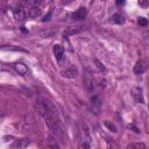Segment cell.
I'll return each mask as SVG.
<instances>
[{"mask_svg":"<svg viewBox=\"0 0 149 149\" xmlns=\"http://www.w3.org/2000/svg\"><path fill=\"white\" fill-rule=\"evenodd\" d=\"M44 120H45V123H47L48 128L51 130V133L55 134L56 137H58L59 140H62L64 137V133H63V128H62V126L59 123V120L58 119H55V118H52L50 115L45 116Z\"/></svg>","mask_w":149,"mask_h":149,"instance_id":"cell-1","label":"cell"},{"mask_svg":"<svg viewBox=\"0 0 149 149\" xmlns=\"http://www.w3.org/2000/svg\"><path fill=\"white\" fill-rule=\"evenodd\" d=\"M148 68H149V62L147 59H139L134 65V72L136 74H141L146 72Z\"/></svg>","mask_w":149,"mask_h":149,"instance_id":"cell-2","label":"cell"},{"mask_svg":"<svg viewBox=\"0 0 149 149\" xmlns=\"http://www.w3.org/2000/svg\"><path fill=\"white\" fill-rule=\"evenodd\" d=\"M78 74H79V72H78V68L76 65H70L69 68H66L65 70L62 71V76L65 78H70V79L76 78Z\"/></svg>","mask_w":149,"mask_h":149,"instance_id":"cell-3","label":"cell"},{"mask_svg":"<svg viewBox=\"0 0 149 149\" xmlns=\"http://www.w3.org/2000/svg\"><path fill=\"white\" fill-rule=\"evenodd\" d=\"M35 108H36V112H37L41 116L45 118V116L48 115V108H47V106H45L43 99H38V100L36 101V104H35Z\"/></svg>","mask_w":149,"mask_h":149,"instance_id":"cell-4","label":"cell"},{"mask_svg":"<svg viewBox=\"0 0 149 149\" xmlns=\"http://www.w3.org/2000/svg\"><path fill=\"white\" fill-rule=\"evenodd\" d=\"M91 105H92V111L95 114H99L101 111V100L99 98V95H93L91 99Z\"/></svg>","mask_w":149,"mask_h":149,"instance_id":"cell-5","label":"cell"},{"mask_svg":"<svg viewBox=\"0 0 149 149\" xmlns=\"http://www.w3.org/2000/svg\"><path fill=\"white\" fill-rule=\"evenodd\" d=\"M86 14H87L86 8H85V7H79L74 13L71 14V17H72V20L78 21V20H83V19H85V17H86Z\"/></svg>","mask_w":149,"mask_h":149,"instance_id":"cell-6","label":"cell"},{"mask_svg":"<svg viewBox=\"0 0 149 149\" xmlns=\"http://www.w3.org/2000/svg\"><path fill=\"white\" fill-rule=\"evenodd\" d=\"M13 68H14V70H15L19 74L26 76V74H28V73H29L28 68H27L23 63H21V62H16V63H14V64H13Z\"/></svg>","mask_w":149,"mask_h":149,"instance_id":"cell-7","label":"cell"},{"mask_svg":"<svg viewBox=\"0 0 149 149\" xmlns=\"http://www.w3.org/2000/svg\"><path fill=\"white\" fill-rule=\"evenodd\" d=\"M29 143H30L29 139H20V140H16L12 144V148L13 149H24L29 146Z\"/></svg>","mask_w":149,"mask_h":149,"instance_id":"cell-8","label":"cell"},{"mask_svg":"<svg viewBox=\"0 0 149 149\" xmlns=\"http://www.w3.org/2000/svg\"><path fill=\"white\" fill-rule=\"evenodd\" d=\"M132 95H133V98L135 99L136 102H139V104H143L144 99H143L142 90H141L140 87H133V90H132Z\"/></svg>","mask_w":149,"mask_h":149,"instance_id":"cell-9","label":"cell"},{"mask_svg":"<svg viewBox=\"0 0 149 149\" xmlns=\"http://www.w3.org/2000/svg\"><path fill=\"white\" fill-rule=\"evenodd\" d=\"M54 54H55V57H56L57 62L62 61L65 57L64 56V48L61 44H55L54 45Z\"/></svg>","mask_w":149,"mask_h":149,"instance_id":"cell-10","label":"cell"},{"mask_svg":"<svg viewBox=\"0 0 149 149\" xmlns=\"http://www.w3.org/2000/svg\"><path fill=\"white\" fill-rule=\"evenodd\" d=\"M27 15L31 19H36L41 15V8L37 7V6H33V7H29L28 12H27Z\"/></svg>","mask_w":149,"mask_h":149,"instance_id":"cell-11","label":"cell"},{"mask_svg":"<svg viewBox=\"0 0 149 149\" xmlns=\"http://www.w3.org/2000/svg\"><path fill=\"white\" fill-rule=\"evenodd\" d=\"M80 30H83V26H74V27H69L65 31H64V36L65 35H73L79 33Z\"/></svg>","mask_w":149,"mask_h":149,"instance_id":"cell-12","label":"cell"},{"mask_svg":"<svg viewBox=\"0 0 149 149\" xmlns=\"http://www.w3.org/2000/svg\"><path fill=\"white\" fill-rule=\"evenodd\" d=\"M14 15H15V17H16L17 20H20V21L24 20V17H26V13H24V10H23L21 7L14 9Z\"/></svg>","mask_w":149,"mask_h":149,"instance_id":"cell-13","label":"cell"},{"mask_svg":"<svg viewBox=\"0 0 149 149\" xmlns=\"http://www.w3.org/2000/svg\"><path fill=\"white\" fill-rule=\"evenodd\" d=\"M56 33H57V29H56V28H49V29H47V30L41 31V36H42V37H51V36H54Z\"/></svg>","mask_w":149,"mask_h":149,"instance_id":"cell-14","label":"cell"},{"mask_svg":"<svg viewBox=\"0 0 149 149\" xmlns=\"http://www.w3.org/2000/svg\"><path fill=\"white\" fill-rule=\"evenodd\" d=\"M127 149H147V147L142 142H135V143H129L127 146Z\"/></svg>","mask_w":149,"mask_h":149,"instance_id":"cell-15","label":"cell"},{"mask_svg":"<svg viewBox=\"0 0 149 149\" xmlns=\"http://www.w3.org/2000/svg\"><path fill=\"white\" fill-rule=\"evenodd\" d=\"M48 144H49V148H50V149H59L58 142H57V141H56V139H55V137H52V136H49Z\"/></svg>","mask_w":149,"mask_h":149,"instance_id":"cell-16","label":"cell"},{"mask_svg":"<svg viewBox=\"0 0 149 149\" xmlns=\"http://www.w3.org/2000/svg\"><path fill=\"white\" fill-rule=\"evenodd\" d=\"M112 21H113V22H115V23H119V24H122V23L125 22V20H123V17H122V15H120L119 13H115V14L112 16Z\"/></svg>","mask_w":149,"mask_h":149,"instance_id":"cell-17","label":"cell"},{"mask_svg":"<svg viewBox=\"0 0 149 149\" xmlns=\"http://www.w3.org/2000/svg\"><path fill=\"white\" fill-rule=\"evenodd\" d=\"M104 125L111 130V132H113V133H116L118 130H116V127H115V125L113 123V122H111V121H108V120H106L105 122H104Z\"/></svg>","mask_w":149,"mask_h":149,"instance_id":"cell-18","label":"cell"},{"mask_svg":"<svg viewBox=\"0 0 149 149\" xmlns=\"http://www.w3.org/2000/svg\"><path fill=\"white\" fill-rule=\"evenodd\" d=\"M94 64H95L97 69H98L100 72H105V71H106V68L104 66V64H102L101 62H99L98 59H94Z\"/></svg>","mask_w":149,"mask_h":149,"instance_id":"cell-19","label":"cell"},{"mask_svg":"<svg viewBox=\"0 0 149 149\" xmlns=\"http://www.w3.org/2000/svg\"><path fill=\"white\" fill-rule=\"evenodd\" d=\"M137 22H139V24H140V26H143V27L148 26V20H147V19H144V17H140V19L137 20Z\"/></svg>","mask_w":149,"mask_h":149,"instance_id":"cell-20","label":"cell"},{"mask_svg":"<svg viewBox=\"0 0 149 149\" xmlns=\"http://www.w3.org/2000/svg\"><path fill=\"white\" fill-rule=\"evenodd\" d=\"M139 5H140L141 7H147V6L149 5V2H148L147 0H140V1H139Z\"/></svg>","mask_w":149,"mask_h":149,"instance_id":"cell-21","label":"cell"},{"mask_svg":"<svg viewBox=\"0 0 149 149\" xmlns=\"http://www.w3.org/2000/svg\"><path fill=\"white\" fill-rule=\"evenodd\" d=\"M50 15H51V13H48V14H47V15L43 17V20H42V21H43V22H45V21H49V20H50Z\"/></svg>","mask_w":149,"mask_h":149,"instance_id":"cell-22","label":"cell"},{"mask_svg":"<svg viewBox=\"0 0 149 149\" xmlns=\"http://www.w3.org/2000/svg\"><path fill=\"white\" fill-rule=\"evenodd\" d=\"M129 128L134 129V132H135V133H140V130H139V129H137V128H136V127H135L134 125H130V126H129Z\"/></svg>","mask_w":149,"mask_h":149,"instance_id":"cell-23","label":"cell"},{"mask_svg":"<svg viewBox=\"0 0 149 149\" xmlns=\"http://www.w3.org/2000/svg\"><path fill=\"white\" fill-rule=\"evenodd\" d=\"M144 36H146V37H144V38H146V41H147V42H148V44H149V33H146V34H144Z\"/></svg>","mask_w":149,"mask_h":149,"instance_id":"cell-24","label":"cell"},{"mask_svg":"<svg viewBox=\"0 0 149 149\" xmlns=\"http://www.w3.org/2000/svg\"><path fill=\"white\" fill-rule=\"evenodd\" d=\"M116 3H118V5H123V1H118Z\"/></svg>","mask_w":149,"mask_h":149,"instance_id":"cell-25","label":"cell"},{"mask_svg":"<svg viewBox=\"0 0 149 149\" xmlns=\"http://www.w3.org/2000/svg\"><path fill=\"white\" fill-rule=\"evenodd\" d=\"M148 111H149V105H148Z\"/></svg>","mask_w":149,"mask_h":149,"instance_id":"cell-26","label":"cell"}]
</instances>
